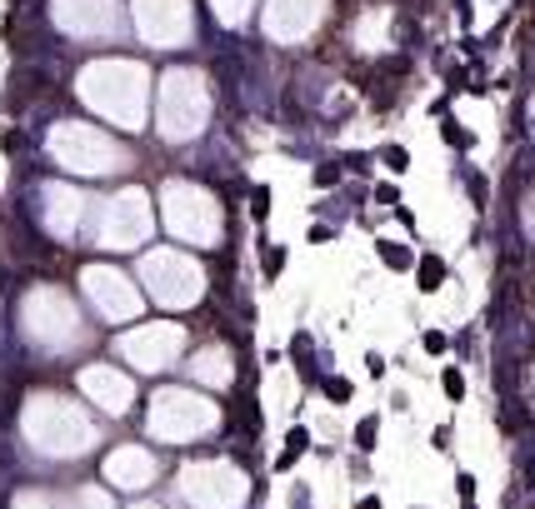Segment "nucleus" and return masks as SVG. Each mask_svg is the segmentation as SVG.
<instances>
[{
	"instance_id": "obj_5",
	"label": "nucleus",
	"mask_w": 535,
	"mask_h": 509,
	"mask_svg": "<svg viewBox=\"0 0 535 509\" xmlns=\"http://www.w3.org/2000/svg\"><path fill=\"white\" fill-rule=\"evenodd\" d=\"M460 185H465V195H470L475 210H486V200H491V180L480 175V170H460Z\"/></svg>"
},
{
	"instance_id": "obj_16",
	"label": "nucleus",
	"mask_w": 535,
	"mask_h": 509,
	"mask_svg": "<svg viewBox=\"0 0 535 509\" xmlns=\"http://www.w3.org/2000/svg\"><path fill=\"white\" fill-rule=\"evenodd\" d=\"M376 205H400V190H395L391 180H381V185H376Z\"/></svg>"
},
{
	"instance_id": "obj_18",
	"label": "nucleus",
	"mask_w": 535,
	"mask_h": 509,
	"mask_svg": "<svg viewBox=\"0 0 535 509\" xmlns=\"http://www.w3.org/2000/svg\"><path fill=\"white\" fill-rule=\"evenodd\" d=\"M290 509H310V489H305V484L290 489Z\"/></svg>"
},
{
	"instance_id": "obj_20",
	"label": "nucleus",
	"mask_w": 535,
	"mask_h": 509,
	"mask_svg": "<svg viewBox=\"0 0 535 509\" xmlns=\"http://www.w3.org/2000/svg\"><path fill=\"white\" fill-rule=\"evenodd\" d=\"M295 460H300V455H290V449H285V455H276V475H290Z\"/></svg>"
},
{
	"instance_id": "obj_8",
	"label": "nucleus",
	"mask_w": 535,
	"mask_h": 509,
	"mask_svg": "<svg viewBox=\"0 0 535 509\" xmlns=\"http://www.w3.org/2000/svg\"><path fill=\"white\" fill-rule=\"evenodd\" d=\"M381 165L391 170V175H405V170H410V150L405 145H381Z\"/></svg>"
},
{
	"instance_id": "obj_13",
	"label": "nucleus",
	"mask_w": 535,
	"mask_h": 509,
	"mask_svg": "<svg viewBox=\"0 0 535 509\" xmlns=\"http://www.w3.org/2000/svg\"><path fill=\"white\" fill-rule=\"evenodd\" d=\"M420 350H425V355H445V350H450V334H445V329H425V334H420Z\"/></svg>"
},
{
	"instance_id": "obj_7",
	"label": "nucleus",
	"mask_w": 535,
	"mask_h": 509,
	"mask_svg": "<svg viewBox=\"0 0 535 509\" xmlns=\"http://www.w3.org/2000/svg\"><path fill=\"white\" fill-rule=\"evenodd\" d=\"M376 439H381V420L365 415V420L355 425V449H360V455H370V449H376Z\"/></svg>"
},
{
	"instance_id": "obj_10",
	"label": "nucleus",
	"mask_w": 535,
	"mask_h": 509,
	"mask_svg": "<svg viewBox=\"0 0 535 509\" xmlns=\"http://www.w3.org/2000/svg\"><path fill=\"white\" fill-rule=\"evenodd\" d=\"M310 180H315V190H336V185H340V165H336V160H320V165L310 170Z\"/></svg>"
},
{
	"instance_id": "obj_1",
	"label": "nucleus",
	"mask_w": 535,
	"mask_h": 509,
	"mask_svg": "<svg viewBox=\"0 0 535 509\" xmlns=\"http://www.w3.org/2000/svg\"><path fill=\"white\" fill-rule=\"evenodd\" d=\"M376 255H381V265H386V270H395V275L415 270V260H420L405 240H391V235H381V240H376Z\"/></svg>"
},
{
	"instance_id": "obj_19",
	"label": "nucleus",
	"mask_w": 535,
	"mask_h": 509,
	"mask_svg": "<svg viewBox=\"0 0 535 509\" xmlns=\"http://www.w3.org/2000/svg\"><path fill=\"white\" fill-rule=\"evenodd\" d=\"M345 170H355V175H365V170H370V155H345Z\"/></svg>"
},
{
	"instance_id": "obj_14",
	"label": "nucleus",
	"mask_w": 535,
	"mask_h": 509,
	"mask_svg": "<svg viewBox=\"0 0 535 509\" xmlns=\"http://www.w3.org/2000/svg\"><path fill=\"white\" fill-rule=\"evenodd\" d=\"M285 449H290V455H305V449H310V429L305 425H290L285 429Z\"/></svg>"
},
{
	"instance_id": "obj_6",
	"label": "nucleus",
	"mask_w": 535,
	"mask_h": 509,
	"mask_svg": "<svg viewBox=\"0 0 535 509\" xmlns=\"http://www.w3.org/2000/svg\"><path fill=\"white\" fill-rule=\"evenodd\" d=\"M441 135H445L450 150H470V145H475V135H470L460 120H450V115H441Z\"/></svg>"
},
{
	"instance_id": "obj_22",
	"label": "nucleus",
	"mask_w": 535,
	"mask_h": 509,
	"mask_svg": "<svg viewBox=\"0 0 535 509\" xmlns=\"http://www.w3.org/2000/svg\"><path fill=\"white\" fill-rule=\"evenodd\" d=\"M365 370H370V375H386V360H381L376 350H370V355H365Z\"/></svg>"
},
{
	"instance_id": "obj_2",
	"label": "nucleus",
	"mask_w": 535,
	"mask_h": 509,
	"mask_svg": "<svg viewBox=\"0 0 535 509\" xmlns=\"http://www.w3.org/2000/svg\"><path fill=\"white\" fill-rule=\"evenodd\" d=\"M445 275H450V270H445V260H441L436 250L415 260V285H420V295H436V290L445 285Z\"/></svg>"
},
{
	"instance_id": "obj_15",
	"label": "nucleus",
	"mask_w": 535,
	"mask_h": 509,
	"mask_svg": "<svg viewBox=\"0 0 535 509\" xmlns=\"http://www.w3.org/2000/svg\"><path fill=\"white\" fill-rule=\"evenodd\" d=\"M305 240H310V245H326V240H336V225H310V230H305Z\"/></svg>"
},
{
	"instance_id": "obj_12",
	"label": "nucleus",
	"mask_w": 535,
	"mask_h": 509,
	"mask_svg": "<svg viewBox=\"0 0 535 509\" xmlns=\"http://www.w3.org/2000/svg\"><path fill=\"white\" fill-rule=\"evenodd\" d=\"M250 220L255 225L271 220V190H265V185H255V195H250Z\"/></svg>"
},
{
	"instance_id": "obj_17",
	"label": "nucleus",
	"mask_w": 535,
	"mask_h": 509,
	"mask_svg": "<svg viewBox=\"0 0 535 509\" xmlns=\"http://www.w3.org/2000/svg\"><path fill=\"white\" fill-rule=\"evenodd\" d=\"M455 489H460V504H465V499H475V475H470V470H460V475H455Z\"/></svg>"
},
{
	"instance_id": "obj_3",
	"label": "nucleus",
	"mask_w": 535,
	"mask_h": 509,
	"mask_svg": "<svg viewBox=\"0 0 535 509\" xmlns=\"http://www.w3.org/2000/svg\"><path fill=\"white\" fill-rule=\"evenodd\" d=\"M290 360L300 365L305 389H310V384H320V375H315V365H310V334H305V329H295V339H290Z\"/></svg>"
},
{
	"instance_id": "obj_21",
	"label": "nucleus",
	"mask_w": 535,
	"mask_h": 509,
	"mask_svg": "<svg viewBox=\"0 0 535 509\" xmlns=\"http://www.w3.org/2000/svg\"><path fill=\"white\" fill-rule=\"evenodd\" d=\"M431 444H436V449H450V425H441V429L431 434Z\"/></svg>"
},
{
	"instance_id": "obj_4",
	"label": "nucleus",
	"mask_w": 535,
	"mask_h": 509,
	"mask_svg": "<svg viewBox=\"0 0 535 509\" xmlns=\"http://www.w3.org/2000/svg\"><path fill=\"white\" fill-rule=\"evenodd\" d=\"M285 255H290L285 245H271V240H265V245H260V275H265V279H281V275H285Z\"/></svg>"
},
{
	"instance_id": "obj_9",
	"label": "nucleus",
	"mask_w": 535,
	"mask_h": 509,
	"mask_svg": "<svg viewBox=\"0 0 535 509\" xmlns=\"http://www.w3.org/2000/svg\"><path fill=\"white\" fill-rule=\"evenodd\" d=\"M320 394H326L331 405H345L350 400V379L345 375H326V379H320Z\"/></svg>"
},
{
	"instance_id": "obj_23",
	"label": "nucleus",
	"mask_w": 535,
	"mask_h": 509,
	"mask_svg": "<svg viewBox=\"0 0 535 509\" xmlns=\"http://www.w3.org/2000/svg\"><path fill=\"white\" fill-rule=\"evenodd\" d=\"M395 220L405 225V230H415V215H410V205H395Z\"/></svg>"
},
{
	"instance_id": "obj_24",
	"label": "nucleus",
	"mask_w": 535,
	"mask_h": 509,
	"mask_svg": "<svg viewBox=\"0 0 535 509\" xmlns=\"http://www.w3.org/2000/svg\"><path fill=\"white\" fill-rule=\"evenodd\" d=\"M355 509H381V499H376V494H360V504H355Z\"/></svg>"
},
{
	"instance_id": "obj_25",
	"label": "nucleus",
	"mask_w": 535,
	"mask_h": 509,
	"mask_svg": "<svg viewBox=\"0 0 535 509\" xmlns=\"http://www.w3.org/2000/svg\"><path fill=\"white\" fill-rule=\"evenodd\" d=\"M460 509H475V499H465V504H460Z\"/></svg>"
},
{
	"instance_id": "obj_11",
	"label": "nucleus",
	"mask_w": 535,
	"mask_h": 509,
	"mask_svg": "<svg viewBox=\"0 0 535 509\" xmlns=\"http://www.w3.org/2000/svg\"><path fill=\"white\" fill-rule=\"evenodd\" d=\"M441 389H445V400H455V405H460V400H465V370H460V365H450V370L441 375Z\"/></svg>"
}]
</instances>
